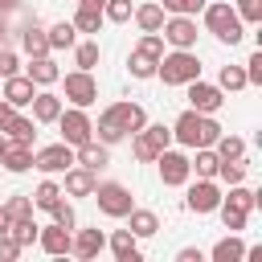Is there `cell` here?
Segmentation results:
<instances>
[{
  "instance_id": "obj_1",
  "label": "cell",
  "mask_w": 262,
  "mask_h": 262,
  "mask_svg": "<svg viewBox=\"0 0 262 262\" xmlns=\"http://www.w3.org/2000/svg\"><path fill=\"white\" fill-rule=\"evenodd\" d=\"M217 135H221V123L213 119V115H201V111H184L176 123H172V139L180 143V147H213L217 143Z\"/></svg>"
},
{
  "instance_id": "obj_2",
  "label": "cell",
  "mask_w": 262,
  "mask_h": 262,
  "mask_svg": "<svg viewBox=\"0 0 262 262\" xmlns=\"http://www.w3.org/2000/svg\"><path fill=\"white\" fill-rule=\"evenodd\" d=\"M156 78L164 86H188L192 78H201V57L196 49H164V57L156 61Z\"/></svg>"
},
{
  "instance_id": "obj_3",
  "label": "cell",
  "mask_w": 262,
  "mask_h": 262,
  "mask_svg": "<svg viewBox=\"0 0 262 262\" xmlns=\"http://www.w3.org/2000/svg\"><path fill=\"white\" fill-rule=\"evenodd\" d=\"M201 12H205V29H209V33H213L221 45H237V41L246 37V25H242V16L233 12V4H229V0L205 4Z\"/></svg>"
},
{
  "instance_id": "obj_4",
  "label": "cell",
  "mask_w": 262,
  "mask_h": 262,
  "mask_svg": "<svg viewBox=\"0 0 262 262\" xmlns=\"http://www.w3.org/2000/svg\"><path fill=\"white\" fill-rule=\"evenodd\" d=\"M164 147H172V127H164V123H143L131 135V156L139 164H156V156Z\"/></svg>"
},
{
  "instance_id": "obj_5",
  "label": "cell",
  "mask_w": 262,
  "mask_h": 262,
  "mask_svg": "<svg viewBox=\"0 0 262 262\" xmlns=\"http://www.w3.org/2000/svg\"><path fill=\"white\" fill-rule=\"evenodd\" d=\"M90 196L98 201V213H106V217H115V221H123V217L135 209L131 188H127V184H119V180H102V184H94V192H90Z\"/></svg>"
},
{
  "instance_id": "obj_6",
  "label": "cell",
  "mask_w": 262,
  "mask_h": 262,
  "mask_svg": "<svg viewBox=\"0 0 262 262\" xmlns=\"http://www.w3.org/2000/svg\"><path fill=\"white\" fill-rule=\"evenodd\" d=\"M57 131H61V143H70V147L94 139V123H90L86 106H61V115H57Z\"/></svg>"
},
{
  "instance_id": "obj_7",
  "label": "cell",
  "mask_w": 262,
  "mask_h": 262,
  "mask_svg": "<svg viewBox=\"0 0 262 262\" xmlns=\"http://www.w3.org/2000/svg\"><path fill=\"white\" fill-rule=\"evenodd\" d=\"M160 37L172 49H196V16H164Z\"/></svg>"
},
{
  "instance_id": "obj_8",
  "label": "cell",
  "mask_w": 262,
  "mask_h": 262,
  "mask_svg": "<svg viewBox=\"0 0 262 262\" xmlns=\"http://www.w3.org/2000/svg\"><path fill=\"white\" fill-rule=\"evenodd\" d=\"M66 98H70V106H94L98 102L94 70H70L66 74Z\"/></svg>"
},
{
  "instance_id": "obj_9",
  "label": "cell",
  "mask_w": 262,
  "mask_h": 262,
  "mask_svg": "<svg viewBox=\"0 0 262 262\" xmlns=\"http://www.w3.org/2000/svg\"><path fill=\"white\" fill-rule=\"evenodd\" d=\"M70 164H74V147L61 143V139L49 143V147H37V151H33V168L45 172V176H61Z\"/></svg>"
},
{
  "instance_id": "obj_10",
  "label": "cell",
  "mask_w": 262,
  "mask_h": 262,
  "mask_svg": "<svg viewBox=\"0 0 262 262\" xmlns=\"http://www.w3.org/2000/svg\"><path fill=\"white\" fill-rule=\"evenodd\" d=\"M156 164H160V180H164L168 188H184V184L192 180V168H188V156H184V151L164 147V151L156 156Z\"/></svg>"
},
{
  "instance_id": "obj_11",
  "label": "cell",
  "mask_w": 262,
  "mask_h": 262,
  "mask_svg": "<svg viewBox=\"0 0 262 262\" xmlns=\"http://www.w3.org/2000/svg\"><path fill=\"white\" fill-rule=\"evenodd\" d=\"M184 205H188V213H196V217H205V213H217V205H221V184H217V180H205V176H196V184H188V196H184Z\"/></svg>"
},
{
  "instance_id": "obj_12",
  "label": "cell",
  "mask_w": 262,
  "mask_h": 262,
  "mask_svg": "<svg viewBox=\"0 0 262 262\" xmlns=\"http://www.w3.org/2000/svg\"><path fill=\"white\" fill-rule=\"evenodd\" d=\"M184 90H188V106H192V111H201V115H217V111H221V102H225V90H221V86H213V82H201V78H192Z\"/></svg>"
},
{
  "instance_id": "obj_13",
  "label": "cell",
  "mask_w": 262,
  "mask_h": 262,
  "mask_svg": "<svg viewBox=\"0 0 262 262\" xmlns=\"http://www.w3.org/2000/svg\"><path fill=\"white\" fill-rule=\"evenodd\" d=\"M102 115H106V119H111L115 127H123L127 135H135V131H139V127L147 123V111H143L139 102H111V106H106Z\"/></svg>"
},
{
  "instance_id": "obj_14",
  "label": "cell",
  "mask_w": 262,
  "mask_h": 262,
  "mask_svg": "<svg viewBox=\"0 0 262 262\" xmlns=\"http://www.w3.org/2000/svg\"><path fill=\"white\" fill-rule=\"evenodd\" d=\"M102 250H106V233H102V229H78V225H74V233H70V254H74V258H86V262H90V258H98Z\"/></svg>"
},
{
  "instance_id": "obj_15",
  "label": "cell",
  "mask_w": 262,
  "mask_h": 262,
  "mask_svg": "<svg viewBox=\"0 0 262 262\" xmlns=\"http://www.w3.org/2000/svg\"><path fill=\"white\" fill-rule=\"evenodd\" d=\"M61 176H66V180H61V192H70V196H90L94 184H98V172H90V168H82V164H70Z\"/></svg>"
},
{
  "instance_id": "obj_16",
  "label": "cell",
  "mask_w": 262,
  "mask_h": 262,
  "mask_svg": "<svg viewBox=\"0 0 262 262\" xmlns=\"http://www.w3.org/2000/svg\"><path fill=\"white\" fill-rule=\"evenodd\" d=\"M33 94H37V86H33L25 74H12V78H4V82H0V98H4V102H12L16 111H20V106H29V102H33Z\"/></svg>"
},
{
  "instance_id": "obj_17",
  "label": "cell",
  "mask_w": 262,
  "mask_h": 262,
  "mask_svg": "<svg viewBox=\"0 0 262 262\" xmlns=\"http://www.w3.org/2000/svg\"><path fill=\"white\" fill-rule=\"evenodd\" d=\"M29 106H33V123H57V115H61V106H66V98L41 86V90L33 94V102H29Z\"/></svg>"
},
{
  "instance_id": "obj_18",
  "label": "cell",
  "mask_w": 262,
  "mask_h": 262,
  "mask_svg": "<svg viewBox=\"0 0 262 262\" xmlns=\"http://www.w3.org/2000/svg\"><path fill=\"white\" fill-rule=\"evenodd\" d=\"M70 233L74 229H66V225H41V233H37V246L49 254V258H61V254H70Z\"/></svg>"
},
{
  "instance_id": "obj_19",
  "label": "cell",
  "mask_w": 262,
  "mask_h": 262,
  "mask_svg": "<svg viewBox=\"0 0 262 262\" xmlns=\"http://www.w3.org/2000/svg\"><path fill=\"white\" fill-rule=\"evenodd\" d=\"M106 246H111V254H115V262H143V250H139V237H135L131 229H115V233L106 237Z\"/></svg>"
},
{
  "instance_id": "obj_20",
  "label": "cell",
  "mask_w": 262,
  "mask_h": 262,
  "mask_svg": "<svg viewBox=\"0 0 262 262\" xmlns=\"http://www.w3.org/2000/svg\"><path fill=\"white\" fill-rule=\"evenodd\" d=\"M25 78H29L33 86H53V82H61V70H57V61H53L49 53H41V57H29Z\"/></svg>"
},
{
  "instance_id": "obj_21",
  "label": "cell",
  "mask_w": 262,
  "mask_h": 262,
  "mask_svg": "<svg viewBox=\"0 0 262 262\" xmlns=\"http://www.w3.org/2000/svg\"><path fill=\"white\" fill-rule=\"evenodd\" d=\"M74 164H82V168L98 172V168H106V164H111V147H106V143H98V139H86V143H78V147H74Z\"/></svg>"
},
{
  "instance_id": "obj_22",
  "label": "cell",
  "mask_w": 262,
  "mask_h": 262,
  "mask_svg": "<svg viewBox=\"0 0 262 262\" xmlns=\"http://www.w3.org/2000/svg\"><path fill=\"white\" fill-rule=\"evenodd\" d=\"M0 164H4V172L20 176V172H29V168H33V147H29V143H12V139H8V147H4Z\"/></svg>"
},
{
  "instance_id": "obj_23",
  "label": "cell",
  "mask_w": 262,
  "mask_h": 262,
  "mask_svg": "<svg viewBox=\"0 0 262 262\" xmlns=\"http://www.w3.org/2000/svg\"><path fill=\"white\" fill-rule=\"evenodd\" d=\"M123 221H127V229H131L135 237H156V233H160V217H156L151 209H139V205H135Z\"/></svg>"
},
{
  "instance_id": "obj_24",
  "label": "cell",
  "mask_w": 262,
  "mask_h": 262,
  "mask_svg": "<svg viewBox=\"0 0 262 262\" xmlns=\"http://www.w3.org/2000/svg\"><path fill=\"white\" fill-rule=\"evenodd\" d=\"M135 25H139V33H160V25H164V8H160V0H147V4H135Z\"/></svg>"
},
{
  "instance_id": "obj_25",
  "label": "cell",
  "mask_w": 262,
  "mask_h": 262,
  "mask_svg": "<svg viewBox=\"0 0 262 262\" xmlns=\"http://www.w3.org/2000/svg\"><path fill=\"white\" fill-rule=\"evenodd\" d=\"M0 131H4L12 143H29V147H33V139H37V123H33L29 115H12V119H8Z\"/></svg>"
},
{
  "instance_id": "obj_26",
  "label": "cell",
  "mask_w": 262,
  "mask_h": 262,
  "mask_svg": "<svg viewBox=\"0 0 262 262\" xmlns=\"http://www.w3.org/2000/svg\"><path fill=\"white\" fill-rule=\"evenodd\" d=\"M209 258H213V262H242V258H246V242H242L237 233H225V237L209 250Z\"/></svg>"
},
{
  "instance_id": "obj_27",
  "label": "cell",
  "mask_w": 262,
  "mask_h": 262,
  "mask_svg": "<svg viewBox=\"0 0 262 262\" xmlns=\"http://www.w3.org/2000/svg\"><path fill=\"white\" fill-rule=\"evenodd\" d=\"M20 49H25L29 57H41V53H49V37H45V29L29 20V25L20 29Z\"/></svg>"
},
{
  "instance_id": "obj_28",
  "label": "cell",
  "mask_w": 262,
  "mask_h": 262,
  "mask_svg": "<svg viewBox=\"0 0 262 262\" xmlns=\"http://www.w3.org/2000/svg\"><path fill=\"white\" fill-rule=\"evenodd\" d=\"M29 196H33V209H45V213H49V209H53V205H57L66 192H61V184H57L53 176H45V180H41V184H37Z\"/></svg>"
},
{
  "instance_id": "obj_29",
  "label": "cell",
  "mask_w": 262,
  "mask_h": 262,
  "mask_svg": "<svg viewBox=\"0 0 262 262\" xmlns=\"http://www.w3.org/2000/svg\"><path fill=\"white\" fill-rule=\"evenodd\" d=\"M196 156L188 160V168L196 172V176H205V180H217V164H221V156L213 151V147H192Z\"/></svg>"
},
{
  "instance_id": "obj_30",
  "label": "cell",
  "mask_w": 262,
  "mask_h": 262,
  "mask_svg": "<svg viewBox=\"0 0 262 262\" xmlns=\"http://www.w3.org/2000/svg\"><path fill=\"white\" fill-rule=\"evenodd\" d=\"M45 37H49V53H53V49H74L78 29H74L70 20H57V25H49V29H45Z\"/></svg>"
},
{
  "instance_id": "obj_31",
  "label": "cell",
  "mask_w": 262,
  "mask_h": 262,
  "mask_svg": "<svg viewBox=\"0 0 262 262\" xmlns=\"http://www.w3.org/2000/svg\"><path fill=\"white\" fill-rule=\"evenodd\" d=\"M246 176H250V160H246V156L221 160V164H217V180H221V184H242Z\"/></svg>"
},
{
  "instance_id": "obj_32",
  "label": "cell",
  "mask_w": 262,
  "mask_h": 262,
  "mask_svg": "<svg viewBox=\"0 0 262 262\" xmlns=\"http://www.w3.org/2000/svg\"><path fill=\"white\" fill-rule=\"evenodd\" d=\"M98 57H102V49H98L94 37H90V41H74V66H78V70H94Z\"/></svg>"
},
{
  "instance_id": "obj_33",
  "label": "cell",
  "mask_w": 262,
  "mask_h": 262,
  "mask_svg": "<svg viewBox=\"0 0 262 262\" xmlns=\"http://www.w3.org/2000/svg\"><path fill=\"white\" fill-rule=\"evenodd\" d=\"M221 201H229V205H237V209H258V192L254 188H246V180L242 184H229V192H221Z\"/></svg>"
},
{
  "instance_id": "obj_34",
  "label": "cell",
  "mask_w": 262,
  "mask_h": 262,
  "mask_svg": "<svg viewBox=\"0 0 262 262\" xmlns=\"http://www.w3.org/2000/svg\"><path fill=\"white\" fill-rule=\"evenodd\" d=\"M8 233H12V237H16V246L25 250V246H33V242H37L41 225H37L33 217H20V221H8Z\"/></svg>"
},
{
  "instance_id": "obj_35",
  "label": "cell",
  "mask_w": 262,
  "mask_h": 262,
  "mask_svg": "<svg viewBox=\"0 0 262 262\" xmlns=\"http://www.w3.org/2000/svg\"><path fill=\"white\" fill-rule=\"evenodd\" d=\"M78 33H98V25H102V8H86V4H78V12H74V20H70Z\"/></svg>"
},
{
  "instance_id": "obj_36",
  "label": "cell",
  "mask_w": 262,
  "mask_h": 262,
  "mask_svg": "<svg viewBox=\"0 0 262 262\" xmlns=\"http://www.w3.org/2000/svg\"><path fill=\"white\" fill-rule=\"evenodd\" d=\"M213 151L221 156V160H237V156H246V139L242 135H217V143H213Z\"/></svg>"
},
{
  "instance_id": "obj_37",
  "label": "cell",
  "mask_w": 262,
  "mask_h": 262,
  "mask_svg": "<svg viewBox=\"0 0 262 262\" xmlns=\"http://www.w3.org/2000/svg\"><path fill=\"white\" fill-rule=\"evenodd\" d=\"M217 213H221V225H225L229 233H242V229H246V217H250L246 209H237V205L221 201V205H217Z\"/></svg>"
},
{
  "instance_id": "obj_38",
  "label": "cell",
  "mask_w": 262,
  "mask_h": 262,
  "mask_svg": "<svg viewBox=\"0 0 262 262\" xmlns=\"http://www.w3.org/2000/svg\"><path fill=\"white\" fill-rule=\"evenodd\" d=\"M127 70H131V78H156V57H147V53H139V49H131V57H127Z\"/></svg>"
},
{
  "instance_id": "obj_39",
  "label": "cell",
  "mask_w": 262,
  "mask_h": 262,
  "mask_svg": "<svg viewBox=\"0 0 262 262\" xmlns=\"http://www.w3.org/2000/svg\"><path fill=\"white\" fill-rule=\"evenodd\" d=\"M217 86H221V90H229V94L246 90V70H242V66H221V74H217Z\"/></svg>"
},
{
  "instance_id": "obj_40",
  "label": "cell",
  "mask_w": 262,
  "mask_h": 262,
  "mask_svg": "<svg viewBox=\"0 0 262 262\" xmlns=\"http://www.w3.org/2000/svg\"><path fill=\"white\" fill-rule=\"evenodd\" d=\"M0 209L8 213V221H20V217H33V196H29V192H16V196H8V201H4Z\"/></svg>"
},
{
  "instance_id": "obj_41",
  "label": "cell",
  "mask_w": 262,
  "mask_h": 262,
  "mask_svg": "<svg viewBox=\"0 0 262 262\" xmlns=\"http://www.w3.org/2000/svg\"><path fill=\"white\" fill-rule=\"evenodd\" d=\"M131 12H135L131 0H106V4H102V20H111V25H127Z\"/></svg>"
},
{
  "instance_id": "obj_42",
  "label": "cell",
  "mask_w": 262,
  "mask_h": 262,
  "mask_svg": "<svg viewBox=\"0 0 262 262\" xmlns=\"http://www.w3.org/2000/svg\"><path fill=\"white\" fill-rule=\"evenodd\" d=\"M205 4H209V0H160V8H164L168 16H196Z\"/></svg>"
},
{
  "instance_id": "obj_43",
  "label": "cell",
  "mask_w": 262,
  "mask_h": 262,
  "mask_svg": "<svg viewBox=\"0 0 262 262\" xmlns=\"http://www.w3.org/2000/svg\"><path fill=\"white\" fill-rule=\"evenodd\" d=\"M233 12L242 16V25H262V0H233Z\"/></svg>"
},
{
  "instance_id": "obj_44",
  "label": "cell",
  "mask_w": 262,
  "mask_h": 262,
  "mask_svg": "<svg viewBox=\"0 0 262 262\" xmlns=\"http://www.w3.org/2000/svg\"><path fill=\"white\" fill-rule=\"evenodd\" d=\"M135 49H139V53H147V57H156V61H160V57H164V37H160V33H143V37H139V41H135Z\"/></svg>"
},
{
  "instance_id": "obj_45",
  "label": "cell",
  "mask_w": 262,
  "mask_h": 262,
  "mask_svg": "<svg viewBox=\"0 0 262 262\" xmlns=\"http://www.w3.org/2000/svg\"><path fill=\"white\" fill-rule=\"evenodd\" d=\"M242 70H246V86H262V49H254Z\"/></svg>"
},
{
  "instance_id": "obj_46",
  "label": "cell",
  "mask_w": 262,
  "mask_h": 262,
  "mask_svg": "<svg viewBox=\"0 0 262 262\" xmlns=\"http://www.w3.org/2000/svg\"><path fill=\"white\" fill-rule=\"evenodd\" d=\"M49 213H53V221H57V225H66V229H74V225H78V213H74V205H70V201H57Z\"/></svg>"
},
{
  "instance_id": "obj_47",
  "label": "cell",
  "mask_w": 262,
  "mask_h": 262,
  "mask_svg": "<svg viewBox=\"0 0 262 262\" xmlns=\"http://www.w3.org/2000/svg\"><path fill=\"white\" fill-rule=\"evenodd\" d=\"M12 74H20V57H16L12 49H0V82L12 78Z\"/></svg>"
},
{
  "instance_id": "obj_48",
  "label": "cell",
  "mask_w": 262,
  "mask_h": 262,
  "mask_svg": "<svg viewBox=\"0 0 262 262\" xmlns=\"http://www.w3.org/2000/svg\"><path fill=\"white\" fill-rule=\"evenodd\" d=\"M12 258H20V246H16V237L4 229V233H0V262H12Z\"/></svg>"
},
{
  "instance_id": "obj_49",
  "label": "cell",
  "mask_w": 262,
  "mask_h": 262,
  "mask_svg": "<svg viewBox=\"0 0 262 262\" xmlns=\"http://www.w3.org/2000/svg\"><path fill=\"white\" fill-rule=\"evenodd\" d=\"M176 262H205V254H201L196 246H184V250L176 254Z\"/></svg>"
},
{
  "instance_id": "obj_50",
  "label": "cell",
  "mask_w": 262,
  "mask_h": 262,
  "mask_svg": "<svg viewBox=\"0 0 262 262\" xmlns=\"http://www.w3.org/2000/svg\"><path fill=\"white\" fill-rule=\"evenodd\" d=\"M12 115H16V106H12V102H4V98H0V127H4V123H8V119H12Z\"/></svg>"
},
{
  "instance_id": "obj_51",
  "label": "cell",
  "mask_w": 262,
  "mask_h": 262,
  "mask_svg": "<svg viewBox=\"0 0 262 262\" xmlns=\"http://www.w3.org/2000/svg\"><path fill=\"white\" fill-rule=\"evenodd\" d=\"M16 4H20V0H0V16H4V12H12Z\"/></svg>"
},
{
  "instance_id": "obj_52",
  "label": "cell",
  "mask_w": 262,
  "mask_h": 262,
  "mask_svg": "<svg viewBox=\"0 0 262 262\" xmlns=\"http://www.w3.org/2000/svg\"><path fill=\"white\" fill-rule=\"evenodd\" d=\"M78 4H86V8H102L106 0H78Z\"/></svg>"
},
{
  "instance_id": "obj_53",
  "label": "cell",
  "mask_w": 262,
  "mask_h": 262,
  "mask_svg": "<svg viewBox=\"0 0 262 262\" xmlns=\"http://www.w3.org/2000/svg\"><path fill=\"white\" fill-rule=\"evenodd\" d=\"M4 229H8V213L0 209V233H4Z\"/></svg>"
},
{
  "instance_id": "obj_54",
  "label": "cell",
  "mask_w": 262,
  "mask_h": 262,
  "mask_svg": "<svg viewBox=\"0 0 262 262\" xmlns=\"http://www.w3.org/2000/svg\"><path fill=\"white\" fill-rule=\"evenodd\" d=\"M4 33H8V25H4V16H0V49H4Z\"/></svg>"
},
{
  "instance_id": "obj_55",
  "label": "cell",
  "mask_w": 262,
  "mask_h": 262,
  "mask_svg": "<svg viewBox=\"0 0 262 262\" xmlns=\"http://www.w3.org/2000/svg\"><path fill=\"white\" fill-rule=\"evenodd\" d=\"M4 147H8V135H4V131H0V156H4Z\"/></svg>"
}]
</instances>
